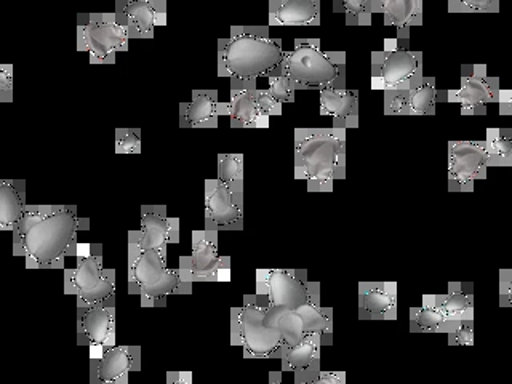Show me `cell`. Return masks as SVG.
Segmentation results:
<instances>
[{"instance_id":"obj_1","label":"cell","mask_w":512,"mask_h":384,"mask_svg":"<svg viewBox=\"0 0 512 384\" xmlns=\"http://www.w3.org/2000/svg\"><path fill=\"white\" fill-rule=\"evenodd\" d=\"M90 228L74 205H28L13 232V255L28 269H61L77 250L79 231Z\"/></svg>"},{"instance_id":"obj_2","label":"cell","mask_w":512,"mask_h":384,"mask_svg":"<svg viewBox=\"0 0 512 384\" xmlns=\"http://www.w3.org/2000/svg\"><path fill=\"white\" fill-rule=\"evenodd\" d=\"M348 128H295V178L309 192H332L336 180L346 178Z\"/></svg>"},{"instance_id":"obj_3","label":"cell","mask_w":512,"mask_h":384,"mask_svg":"<svg viewBox=\"0 0 512 384\" xmlns=\"http://www.w3.org/2000/svg\"><path fill=\"white\" fill-rule=\"evenodd\" d=\"M285 53L268 26H232L229 36L218 40V76L244 80L268 76Z\"/></svg>"},{"instance_id":"obj_4","label":"cell","mask_w":512,"mask_h":384,"mask_svg":"<svg viewBox=\"0 0 512 384\" xmlns=\"http://www.w3.org/2000/svg\"><path fill=\"white\" fill-rule=\"evenodd\" d=\"M192 285L180 268H167L164 256L128 232V292L140 296L143 308L164 306L168 296L191 295Z\"/></svg>"},{"instance_id":"obj_5","label":"cell","mask_w":512,"mask_h":384,"mask_svg":"<svg viewBox=\"0 0 512 384\" xmlns=\"http://www.w3.org/2000/svg\"><path fill=\"white\" fill-rule=\"evenodd\" d=\"M296 90L346 88V53L324 52L319 39L296 40L277 66Z\"/></svg>"},{"instance_id":"obj_6","label":"cell","mask_w":512,"mask_h":384,"mask_svg":"<svg viewBox=\"0 0 512 384\" xmlns=\"http://www.w3.org/2000/svg\"><path fill=\"white\" fill-rule=\"evenodd\" d=\"M269 304L263 296H245L244 306L231 309V343L248 359H269L284 352L285 343L276 328L266 324Z\"/></svg>"},{"instance_id":"obj_7","label":"cell","mask_w":512,"mask_h":384,"mask_svg":"<svg viewBox=\"0 0 512 384\" xmlns=\"http://www.w3.org/2000/svg\"><path fill=\"white\" fill-rule=\"evenodd\" d=\"M130 32L117 13H84L77 20V50L92 64H114L117 53L127 52Z\"/></svg>"},{"instance_id":"obj_8","label":"cell","mask_w":512,"mask_h":384,"mask_svg":"<svg viewBox=\"0 0 512 384\" xmlns=\"http://www.w3.org/2000/svg\"><path fill=\"white\" fill-rule=\"evenodd\" d=\"M64 292L76 296L77 308H88L116 296V271L103 268V247H85L74 269H64Z\"/></svg>"},{"instance_id":"obj_9","label":"cell","mask_w":512,"mask_h":384,"mask_svg":"<svg viewBox=\"0 0 512 384\" xmlns=\"http://www.w3.org/2000/svg\"><path fill=\"white\" fill-rule=\"evenodd\" d=\"M256 293L269 308L298 309L320 295V284L311 282L304 269H260L256 272Z\"/></svg>"},{"instance_id":"obj_10","label":"cell","mask_w":512,"mask_h":384,"mask_svg":"<svg viewBox=\"0 0 512 384\" xmlns=\"http://www.w3.org/2000/svg\"><path fill=\"white\" fill-rule=\"evenodd\" d=\"M423 74V53L413 52L397 39L384 40L383 50L372 53V88L388 90Z\"/></svg>"},{"instance_id":"obj_11","label":"cell","mask_w":512,"mask_h":384,"mask_svg":"<svg viewBox=\"0 0 512 384\" xmlns=\"http://www.w3.org/2000/svg\"><path fill=\"white\" fill-rule=\"evenodd\" d=\"M500 77L488 76L485 64H463L458 90H447L445 100L460 104L463 116H485L488 104L500 100Z\"/></svg>"},{"instance_id":"obj_12","label":"cell","mask_w":512,"mask_h":384,"mask_svg":"<svg viewBox=\"0 0 512 384\" xmlns=\"http://www.w3.org/2000/svg\"><path fill=\"white\" fill-rule=\"evenodd\" d=\"M180 269L192 284L228 279L231 258L218 253V231L205 228L192 232V255L181 256Z\"/></svg>"},{"instance_id":"obj_13","label":"cell","mask_w":512,"mask_h":384,"mask_svg":"<svg viewBox=\"0 0 512 384\" xmlns=\"http://www.w3.org/2000/svg\"><path fill=\"white\" fill-rule=\"evenodd\" d=\"M384 114L386 116H436V77L420 74L405 84L384 90Z\"/></svg>"},{"instance_id":"obj_14","label":"cell","mask_w":512,"mask_h":384,"mask_svg":"<svg viewBox=\"0 0 512 384\" xmlns=\"http://www.w3.org/2000/svg\"><path fill=\"white\" fill-rule=\"evenodd\" d=\"M488 168L484 141L448 143V191H474L476 181L487 178Z\"/></svg>"},{"instance_id":"obj_15","label":"cell","mask_w":512,"mask_h":384,"mask_svg":"<svg viewBox=\"0 0 512 384\" xmlns=\"http://www.w3.org/2000/svg\"><path fill=\"white\" fill-rule=\"evenodd\" d=\"M77 343L90 348V356L116 346V296L88 308H77Z\"/></svg>"},{"instance_id":"obj_16","label":"cell","mask_w":512,"mask_h":384,"mask_svg":"<svg viewBox=\"0 0 512 384\" xmlns=\"http://www.w3.org/2000/svg\"><path fill=\"white\" fill-rule=\"evenodd\" d=\"M141 368L140 346H112L90 356V383L127 384Z\"/></svg>"},{"instance_id":"obj_17","label":"cell","mask_w":512,"mask_h":384,"mask_svg":"<svg viewBox=\"0 0 512 384\" xmlns=\"http://www.w3.org/2000/svg\"><path fill=\"white\" fill-rule=\"evenodd\" d=\"M205 228L218 232L244 229V205L218 178L205 181Z\"/></svg>"},{"instance_id":"obj_18","label":"cell","mask_w":512,"mask_h":384,"mask_svg":"<svg viewBox=\"0 0 512 384\" xmlns=\"http://www.w3.org/2000/svg\"><path fill=\"white\" fill-rule=\"evenodd\" d=\"M133 232L143 247L156 250L167 260L168 247L180 240V220L168 216L165 205H143L141 229Z\"/></svg>"},{"instance_id":"obj_19","label":"cell","mask_w":512,"mask_h":384,"mask_svg":"<svg viewBox=\"0 0 512 384\" xmlns=\"http://www.w3.org/2000/svg\"><path fill=\"white\" fill-rule=\"evenodd\" d=\"M116 13L132 39H154L157 28L167 24L165 0H120Z\"/></svg>"},{"instance_id":"obj_20","label":"cell","mask_w":512,"mask_h":384,"mask_svg":"<svg viewBox=\"0 0 512 384\" xmlns=\"http://www.w3.org/2000/svg\"><path fill=\"white\" fill-rule=\"evenodd\" d=\"M231 80V101L226 103V116L232 128H268L269 116L256 104V80Z\"/></svg>"},{"instance_id":"obj_21","label":"cell","mask_w":512,"mask_h":384,"mask_svg":"<svg viewBox=\"0 0 512 384\" xmlns=\"http://www.w3.org/2000/svg\"><path fill=\"white\" fill-rule=\"evenodd\" d=\"M397 317H399L397 282H360V320H397Z\"/></svg>"},{"instance_id":"obj_22","label":"cell","mask_w":512,"mask_h":384,"mask_svg":"<svg viewBox=\"0 0 512 384\" xmlns=\"http://www.w3.org/2000/svg\"><path fill=\"white\" fill-rule=\"evenodd\" d=\"M221 116H226V103L218 100L216 90H194L191 100L180 104L183 128H216Z\"/></svg>"},{"instance_id":"obj_23","label":"cell","mask_w":512,"mask_h":384,"mask_svg":"<svg viewBox=\"0 0 512 384\" xmlns=\"http://www.w3.org/2000/svg\"><path fill=\"white\" fill-rule=\"evenodd\" d=\"M386 26H396L399 44L410 45V29L423 24V0H376Z\"/></svg>"},{"instance_id":"obj_24","label":"cell","mask_w":512,"mask_h":384,"mask_svg":"<svg viewBox=\"0 0 512 384\" xmlns=\"http://www.w3.org/2000/svg\"><path fill=\"white\" fill-rule=\"evenodd\" d=\"M421 304L437 309L445 316L474 322V284L450 282L445 295H424Z\"/></svg>"},{"instance_id":"obj_25","label":"cell","mask_w":512,"mask_h":384,"mask_svg":"<svg viewBox=\"0 0 512 384\" xmlns=\"http://www.w3.org/2000/svg\"><path fill=\"white\" fill-rule=\"evenodd\" d=\"M319 109L322 116H330L333 125L344 128L359 127V93L348 88L328 87L320 90Z\"/></svg>"},{"instance_id":"obj_26","label":"cell","mask_w":512,"mask_h":384,"mask_svg":"<svg viewBox=\"0 0 512 384\" xmlns=\"http://www.w3.org/2000/svg\"><path fill=\"white\" fill-rule=\"evenodd\" d=\"M320 0L269 2V26H319Z\"/></svg>"},{"instance_id":"obj_27","label":"cell","mask_w":512,"mask_h":384,"mask_svg":"<svg viewBox=\"0 0 512 384\" xmlns=\"http://www.w3.org/2000/svg\"><path fill=\"white\" fill-rule=\"evenodd\" d=\"M324 338L319 333H309L303 340L292 348L285 349L280 354L282 372H311L319 370Z\"/></svg>"},{"instance_id":"obj_28","label":"cell","mask_w":512,"mask_h":384,"mask_svg":"<svg viewBox=\"0 0 512 384\" xmlns=\"http://www.w3.org/2000/svg\"><path fill=\"white\" fill-rule=\"evenodd\" d=\"M26 183L23 180H5L0 183V228L15 232L26 212Z\"/></svg>"},{"instance_id":"obj_29","label":"cell","mask_w":512,"mask_h":384,"mask_svg":"<svg viewBox=\"0 0 512 384\" xmlns=\"http://www.w3.org/2000/svg\"><path fill=\"white\" fill-rule=\"evenodd\" d=\"M408 320H410V332L412 333H450L456 327L463 324H474V322H466L460 317H448L437 309L428 308V306H418V308H410L408 312Z\"/></svg>"},{"instance_id":"obj_30","label":"cell","mask_w":512,"mask_h":384,"mask_svg":"<svg viewBox=\"0 0 512 384\" xmlns=\"http://www.w3.org/2000/svg\"><path fill=\"white\" fill-rule=\"evenodd\" d=\"M303 319L304 332L319 333L324 338V346L333 341V309L324 308L320 303V295L314 296L308 303L296 309Z\"/></svg>"},{"instance_id":"obj_31","label":"cell","mask_w":512,"mask_h":384,"mask_svg":"<svg viewBox=\"0 0 512 384\" xmlns=\"http://www.w3.org/2000/svg\"><path fill=\"white\" fill-rule=\"evenodd\" d=\"M266 324L276 328L285 343V349L292 348L303 340L308 333L304 332L303 319L296 309L268 308ZM284 349V351H285Z\"/></svg>"},{"instance_id":"obj_32","label":"cell","mask_w":512,"mask_h":384,"mask_svg":"<svg viewBox=\"0 0 512 384\" xmlns=\"http://www.w3.org/2000/svg\"><path fill=\"white\" fill-rule=\"evenodd\" d=\"M244 164V154L218 156V180L229 188L240 205H244Z\"/></svg>"},{"instance_id":"obj_33","label":"cell","mask_w":512,"mask_h":384,"mask_svg":"<svg viewBox=\"0 0 512 384\" xmlns=\"http://www.w3.org/2000/svg\"><path fill=\"white\" fill-rule=\"evenodd\" d=\"M484 143L488 167H511L512 128H488Z\"/></svg>"},{"instance_id":"obj_34","label":"cell","mask_w":512,"mask_h":384,"mask_svg":"<svg viewBox=\"0 0 512 384\" xmlns=\"http://www.w3.org/2000/svg\"><path fill=\"white\" fill-rule=\"evenodd\" d=\"M335 10L344 13L348 26H370L376 13V0H338Z\"/></svg>"},{"instance_id":"obj_35","label":"cell","mask_w":512,"mask_h":384,"mask_svg":"<svg viewBox=\"0 0 512 384\" xmlns=\"http://www.w3.org/2000/svg\"><path fill=\"white\" fill-rule=\"evenodd\" d=\"M114 148L117 154H140L143 149L141 132L138 128H117L114 135Z\"/></svg>"},{"instance_id":"obj_36","label":"cell","mask_w":512,"mask_h":384,"mask_svg":"<svg viewBox=\"0 0 512 384\" xmlns=\"http://www.w3.org/2000/svg\"><path fill=\"white\" fill-rule=\"evenodd\" d=\"M448 13H498L500 0H448Z\"/></svg>"},{"instance_id":"obj_37","label":"cell","mask_w":512,"mask_h":384,"mask_svg":"<svg viewBox=\"0 0 512 384\" xmlns=\"http://www.w3.org/2000/svg\"><path fill=\"white\" fill-rule=\"evenodd\" d=\"M269 92L280 103H292L295 100L296 88L293 87L292 82L285 76L284 72L279 69L269 72Z\"/></svg>"},{"instance_id":"obj_38","label":"cell","mask_w":512,"mask_h":384,"mask_svg":"<svg viewBox=\"0 0 512 384\" xmlns=\"http://www.w3.org/2000/svg\"><path fill=\"white\" fill-rule=\"evenodd\" d=\"M293 384H346V373L322 372L320 368L311 372H296Z\"/></svg>"},{"instance_id":"obj_39","label":"cell","mask_w":512,"mask_h":384,"mask_svg":"<svg viewBox=\"0 0 512 384\" xmlns=\"http://www.w3.org/2000/svg\"><path fill=\"white\" fill-rule=\"evenodd\" d=\"M256 104L266 116H280L282 114V103L277 101L269 90H258L256 92Z\"/></svg>"},{"instance_id":"obj_40","label":"cell","mask_w":512,"mask_h":384,"mask_svg":"<svg viewBox=\"0 0 512 384\" xmlns=\"http://www.w3.org/2000/svg\"><path fill=\"white\" fill-rule=\"evenodd\" d=\"M0 101L12 103L13 101V66L2 64L0 66Z\"/></svg>"},{"instance_id":"obj_41","label":"cell","mask_w":512,"mask_h":384,"mask_svg":"<svg viewBox=\"0 0 512 384\" xmlns=\"http://www.w3.org/2000/svg\"><path fill=\"white\" fill-rule=\"evenodd\" d=\"M450 346H472L474 344V324H463L448 333Z\"/></svg>"},{"instance_id":"obj_42","label":"cell","mask_w":512,"mask_h":384,"mask_svg":"<svg viewBox=\"0 0 512 384\" xmlns=\"http://www.w3.org/2000/svg\"><path fill=\"white\" fill-rule=\"evenodd\" d=\"M498 293L501 308H511L512 311V269H501Z\"/></svg>"},{"instance_id":"obj_43","label":"cell","mask_w":512,"mask_h":384,"mask_svg":"<svg viewBox=\"0 0 512 384\" xmlns=\"http://www.w3.org/2000/svg\"><path fill=\"white\" fill-rule=\"evenodd\" d=\"M498 106H500L501 116L511 117L512 122V87L509 90H501Z\"/></svg>"},{"instance_id":"obj_44","label":"cell","mask_w":512,"mask_h":384,"mask_svg":"<svg viewBox=\"0 0 512 384\" xmlns=\"http://www.w3.org/2000/svg\"><path fill=\"white\" fill-rule=\"evenodd\" d=\"M194 376L191 372H168L167 384H192Z\"/></svg>"},{"instance_id":"obj_45","label":"cell","mask_w":512,"mask_h":384,"mask_svg":"<svg viewBox=\"0 0 512 384\" xmlns=\"http://www.w3.org/2000/svg\"><path fill=\"white\" fill-rule=\"evenodd\" d=\"M264 384H285L284 381H282V372H272L271 375H269L268 383Z\"/></svg>"},{"instance_id":"obj_46","label":"cell","mask_w":512,"mask_h":384,"mask_svg":"<svg viewBox=\"0 0 512 384\" xmlns=\"http://www.w3.org/2000/svg\"><path fill=\"white\" fill-rule=\"evenodd\" d=\"M269 2H279V0H269Z\"/></svg>"},{"instance_id":"obj_47","label":"cell","mask_w":512,"mask_h":384,"mask_svg":"<svg viewBox=\"0 0 512 384\" xmlns=\"http://www.w3.org/2000/svg\"><path fill=\"white\" fill-rule=\"evenodd\" d=\"M114 2H116V4H117V2H120V0H114Z\"/></svg>"}]
</instances>
